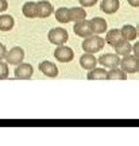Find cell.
<instances>
[{"label":"cell","instance_id":"7","mask_svg":"<svg viewBox=\"0 0 139 146\" xmlns=\"http://www.w3.org/2000/svg\"><path fill=\"white\" fill-rule=\"evenodd\" d=\"M73 31L76 33V35L81 36V38H87V36L92 35V27H91V21H78L76 25L73 26Z\"/></svg>","mask_w":139,"mask_h":146},{"label":"cell","instance_id":"24","mask_svg":"<svg viewBox=\"0 0 139 146\" xmlns=\"http://www.w3.org/2000/svg\"><path fill=\"white\" fill-rule=\"evenodd\" d=\"M80 4L83 7H93V5L97 3V0H78Z\"/></svg>","mask_w":139,"mask_h":146},{"label":"cell","instance_id":"8","mask_svg":"<svg viewBox=\"0 0 139 146\" xmlns=\"http://www.w3.org/2000/svg\"><path fill=\"white\" fill-rule=\"evenodd\" d=\"M32 73H34V69L30 64L21 62L18 64L15 68V77L19 78V80H28V78L32 77Z\"/></svg>","mask_w":139,"mask_h":146},{"label":"cell","instance_id":"28","mask_svg":"<svg viewBox=\"0 0 139 146\" xmlns=\"http://www.w3.org/2000/svg\"><path fill=\"white\" fill-rule=\"evenodd\" d=\"M131 7H139V0H127Z\"/></svg>","mask_w":139,"mask_h":146},{"label":"cell","instance_id":"25","mask_svg":"<svg viewBox=\"0 0 139 146\" xmlns=\"http://www.w3.org/2000/svg\"><path fill=\"white\" fill-rule=\"evenodd\" d=\"M8 8V1L7 0H0V12H4Z\"/></svg>","mask_w":139,"mask_h":146},{"label":"cell","instance_id":"26","mask_svg":"<svg viewBox=\"0 0 139 146\" xmlns=\"http://www.w3.org/2000/svg\"><path fill=\"white\" fill-rule=\"evenodd\" d=\"M5 54H7V49H5V46L0 42V60H3V58L5 57Z\"/></svg>","mask_w":139,"mask_h":146},{"label":"cell","instance_id":"18","mask_svg":"<svg viewBox=\"0 0 139 146\" xmlns=\"http://www.w3.org/2000/svg\"><path fill=\"white\" fill-rule=\"evenodd\" d=\"M15 26V21L11 15H0V30L1 31H10Z\"/></svg>","mask_w":139,"mask_h":146},{"label":"cell","instance_id":"27","mask_svg":"<svg viewBox=\"0 0 139 146\" xmlns=\"http://www.w3.org/2000/svg\"><path fill=\"white\" fill-rule=\"evenodd\" d=\"M132 52H134V56H136L139 58V41L132 46Z\"/></svg>","mask_w":139,"mask_h":146},{"label":"cell","instance_id":"10","mask_svg":"<svg viewBox=\"0 0 139 146\" xmlns=\"http://www.w3.org/2000/svg\"><path fill=\"white\" fill-rule=\"evenodd\" d=\"M39 70L47 77H57L58 76V68L54 62L50 61H43L39 64Z\"/></svg>","mask_w":139,"mask_h":146},{"label":"cell","instance_id":"2","mask_svg":"<svg viewBox=\"0 0 139 146\" xmlns=\"http://www.w3.org/2000/svg\"><path fill=\"white\" fill-rule=\"evenodd\" d=\"M120 66L124 73H136L139 72V58L136 56H123L120 60Z\"/></svg>","mask_w":139,"mask_h":146},{"label":"cell","instance_id":"23","mask_svg":"<svg viewBox=\"0 0 139 146\" xmlns=\"http://www.w3.org/2000/svg\"><path fill=\"white\" fill-rule=\"evenodd\" d=\"M8 64L7 62H3V60H0V80H5L8 78Z\"/></svg>","mask_w":139,"mask_h":146},{"label":"cell","instance_id":"5","mask_svg":"<svg viewBox=\"0 0 139 146\" xmlns=\"http://www.w3.org/2000/svg\"><path fill=\"white\" fill-rule=\"evenodd\" d=\"M54 57H56L57 61L60 62H70L74 57V53L69 46H65V45H60L57 46V49L54 50Z\"/></svg>","mask_w":139,"mask_h":146},{"label":"cell","instance_id":"15","mask_svg":"<svg viewBox=\"0 0 139 146\" xmlns=\"http://www.w3.org/2000/svg\"><path fill=\"white\" fill-rule=\"evenodd\" d=\"M120 7V1L119 0H103L101 4H100V8L103 12L105 14H113L116 12Z\"/></svg>","mask_w":139,"mask_h":146},{"label":"cell","instance_id":"19","mask_svg":"<svg viewBox=\"0 0 139 146\" xmlns=\"http://www.w3.org/2000/svg\"><path fill=\"white\" fill-rule=\"evenodd\" d=\"M115 52H116L118 56H127V54H130V53L132 52V46H131L130 41L124 39L123 42H120L119 45L115 46Z\"/></svg>","mask_w":139,"mask_h":146},{"label":"cell","instance_id":"16","mask_svg":"<svg viewBox=\"0 0 139 146\" xmlns=\"http://www.w3.org/2000/svg\"><path fill=\"white\" fill-rule=\"evenodd\" d=\"M87 18V11L83 7H73L69 8V19L70 22H78Z\"/></svg>","mask_w":139,"mask_h":146},{"label":"cell","instance_id":"1","mask_svg":"<svg viewBox=\"0 0 139 146\" xmlns=\"http://www.w3.org/2000/svg\"><path fill=\"white\" fill-rule=\"evenodd\" d=\"M104 45H105V39H103L101 36L96 35V34L95 35L92 34V35L87 36L83 41V50L87 53L95 54V53H97V52H101Z\"/></svg>","mask_w":139,"mask_h":146},{"label":"cell","instance_id":"13","mask_svg":"<svg viewBox=\"0 0 139 146\" xmlns=\"http://www.w3.org/2000/svg\"><path fill=\"white\" fill-rule=\"evenodd\" d=\"M80 65H81V68L91 70V69H93L97 65V58L95 57L92 53H85L80 58Z\"/></svg>","mask_w":139,"mask_h":146},{"label":"cell","instance_id":"30","mask_svg":"<svg viewBox=\"0 0 139 146\" xmlns=\"http://www.w3.org/2000/svg\"><path fill=\"white\" fill-rule=\"evenodd\" d=\"M138 73H139V72H138Z\"/></svg>","mask_w":139,"mask_h":146},{"label":"cell","instance_id":"6","mask_svg":"<svg viewBox=\"0 0 139 146\" xmlns=\"http://www.w3.org/2000/svg\"><path fill=\"white\" fill-rule=\"evenodd\" d=\"M4 58H5V61H7V64L18 65V64L23 62V60H24V50L19 46H15L5 54Z\"/></svg>","mask_w":139,"mask_h":146},{"label":"cell","instance_id":"21","mask_svg":"<svg viewBox=\"0 0 139 146\" xmlns=\"http://www.w3.org/2000/svg\"><path fill=\"white\" fill-rule=\"evenodd\" d=\"M56 19L60 23H69L70 22V19H69V8H66V7H61V8H58V10L56 11Z\"/></svg>","mask_w":139,"mask_h":146},{"label":"cell","instance_id":"11","mask_svg":"<svg viewBox=\"0 0 139 146\" xmlns=\"http://www.w3.org/2000/svg\"><path fill=\"white\" fill-rule=\"evenodd\" d=\"M123 35H122V31L120 30H116V29H113V30H109L107 33V35H105V42L108 43L109 46L115 47L116 45H119L120 42H123Z\"/></svg>","mask_w":139,"mask_h":146},{"label":"cell","instance_id":"9","mask_svg":"<svg viewBox=\"0 0 139 146\" xmlns=\"http://www.w3.org/2000/svg\"><path fill=\"white\" fill-rule=\"evenodd\" d=\"M36 4H38V18H39V19L49 18V16L53 14V11H54L52 3L47 1V0H41V1H38Z\"/></svg>","mask_w":139,"mask_h":146},{"label":"cell","instance_id":"14","mask_svg":"<svg viewBox=\"0 0 139 146\" xmlns=\"http://www.w3.org/2000/svg\"><path fill=\"white\" fill-rule=\"evenodd\" d=\"M22 12L28 19L38 18V4H36L35 1H27L22 7Z\"/></svg>","mask_w":139,"mask_h":146},{"label":"cell","instance_id":"29","mask_svg":"<svg viewBox=\"0 0 139 146\" xmlns=\"http://www.w3.org/2000/svg\"><path fill=\"white\" fill-rule=\"evenodd\" d=\"M136 30H138V33H139V22H138V26H136Z\"/></svg>","mask_w":139,"mask_h":146},{"label":"cell","instance_id":"4","mask_svg":"<svg viewBox=\"0 0 139 146\" xmlns=\"http://www.w3.org/2000/svg\"><path fill=\"white\" fill-rule=\"evenodd\" d=\"M97 64H101L104 68H118L120 65V58L116 53H107V54H103L97 58Z\"/></svg>","mask_w":139,"mask_h":146},{"label":"cell","instance_id":"3","mask_svg":"<svg viewBox=\"0 0 139 146\" xmlns=\"http://www.w3.org/2000/svg\"><path fill=\"white\" fill-rule=\"evenodd\" d=\"M47 38H49V42H50V43L60 46V45H64V43L68 42L69 34H68L66 30H64L61 27H56V29H53V30L49 31Z\"/></svg>","mask_w":139,"mask_h":146},{"label":"cell","instance_id":"20","mask_svg":"<svg viewBox=\"0 0 139 146\" xmlns=\"http://www.w3.org/2000/svg\"><path fill=\"white\" fill-rule=\"evenodd\" d=\"M107 76V70L104 68H95L91 69V72L88 73V80H104Z\"/></svg>","mask_w":139,"mask_h":146},{"label":"cell","instance_id":"22","mask_svg":"<svg viewBox=\"0 0 139 146\" xmlns=\"http://www.w3.org/2000/svg\"><path fill=\"white\" fill-rule=\"evenodd\" d=\"M105 78L107 80H126V73L119 68H112L109 72H107Z\"/></svg>","mask_w":139,"mask_h":146},{"label":"cell","instance_id":"12","mask_svg":"<svg viewBox=\"0 0 139 146\" xmlns=\"http://www.w3.org/2000/svg\"><path fill=\"white\" fill-rule=\"evenodd\" d=\"M91 27H92V33L96 35H100L103 33L107 31V22L103 18H93L91 19Z\"/></svg>","mask_w":139,"mask_h":146},{"label":"cell","instance_id":"17","mask_svg":"<svg viewBox=\"0 0 139 146\" xmlns=\"http://www.w3.org/2000/svg\"><path fill=\"white\" fill-rule=\"evenodd\" d=\"M120 31H122L123 39H126V41H134V39H136V36H138V30L132 25H124Z\"/></svg>","mask_w":139,"mask_h":146}]
</instances>
